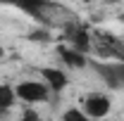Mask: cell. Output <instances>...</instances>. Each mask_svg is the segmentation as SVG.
<instances>
[{
	"instance_id": "cell-6",
	"label": "cell",
	"mask_w": 124,
	"mask_h": 121,
	"mask_svg": "<svg viewBox=\"0 0 124 121\" xmlns=\"http://www.w3.org/2000/svg\"><path fill=\"white\" fill-rule=\"evenodd\" d=\"M93 67H95L98 76L108 83L110 88H119V78H117V69L115 67H110V64H93Z\"/></svg>"
},
{
	"instance_id": "cell-5",
	"label": "cell",
	"mask_w": 124,
	"mask_h": 121,
	"mask_svg": "<svg viewBox=\"0 0 124 121\" xmlns=\"http://www.w3.org/2000/svg\"><path fill=\"white\" fill-rule=\"evenodd\" d=\"M57 52H60L62 62H64L67 67H74V69L86 67V57H84V52H79V50H74V47H60Z\"/></svg>"
},
{
	"instance_id": "cell-9",
	"label": "cell",
	"mask_w": 124,
	"mask_h": 121,
	"mask_svg": "<svg viewBox=\"0 0 124 121\" xmlns=\"http://www.w3.org/2000/svg\"><path fill=\"white\" fill-rule=\"evenodd\" d=\"M62 121H88V116L81 112V109H67L62 114Z\"/></svg>"
},
{
	"instance_id": "cell-10",
	"label": "cell",
	"mask_w": 124,
	"mask_h": 121,
	"mask_svg": "<svg viewBox=\"0 0 124 121\" xmlns=\"http://www.w3.org/2000/svg\"><path fill=\"white\" fill-rule=\"evenodd\" d=\"M19 121H41V116H38L33 109H26V112L22 114V119H19Z\"/></svg>"
},
{
	"instance_id": "cell-11",
	"label": "cell",
	"mask_w": 124,
	"mask_h": 121,
	"mask_svg": "<svg viewBox=\"0 0 124 121\" xmlns=\"http://www.w3.org/2000/svg\"><path fill=\"white\" fill-rule=\"evenodd\" d=\"M115 69H117V78H119V86H124V62H119V64H117Z\"/></svg>"
},
{
	"instance_id": "cell-8",
	"label": "cell",
	"mask_w": 124,
	"mask_h": 121,
	"mask_svg": "<svg viewBox=\"0 0 124 121\" xmlns=\"http://www.w3.org/2000/svg\"><path fill=\"white\" fill-rule=\"evenodd\" d=\"M15 97H17L15 88L0 83V112H5V109H10V107L15 105Z\"/></svg>"
},
{
	"instance_id": "cell-4",
	"label": "cell",
	"mask_w": 124,
	"mask_h": 121,
	"mask_svg": "<svg viewBox=\"0 0 124 121\" xmlns=\"http://www.w3.org/2000/svg\"><path fill=\"white\" fill-rule=\"evenodd\" d=\"M43 78H46L48 88L55 90V93L64 90V86H67V76H64L62 69H50V67H48V69H43Z\"/></svg>"
},
{
	"instance_id": "cell-3",
	"label": "cell",
	"mask_w": 124,
	"mask_h": 121,
	"mask_svg": "<svg viewBox=\"0 0 124 121\" xmlns=\"http://www.w3.org/2000/svg\"><path fill=\"white\" fill-rule=\"evenodd\" d=\"M110 112V97L108 95H100V93H91L86 100H84V114L93 116V119H103Z\"/></svg>"
},
{
	"instance_id": "cell-7",
	"label": "cell",
	"mask_w": 124,
	"mask_h": 121,
	"mask_svg": "<svg viewBox=\"0 0 124 121\" xmlns=\"http://www.w3.org/2000/svg\"><path fill=\"white\" fill-rule=\"evenodd\" d=\"M69 38H72V43H74V50L79 52H88L91 50V36H88V31H69Z\"/></svg>"
},
{
	"instance_id": "cell-1",
	"label": "cell",
	"mask_w": 124,
	"mask_h": 121,
	"mask_svg": "<svg viewBox=\"0 0 124 121\" xmlns=\"http://www.w3.org/2000/svg\"><path fill=\"white\" fill-rule=\"evenodd\" d=\"M91 50H95L100 57H115L124 62V43L119 38L110 36L108 31H93L91 33Z\"/></svg>"
},
{
	"instance_id": "cell-2",
	"label": "cell",
	"mask_w": 124,
	"mask_h": 121,
	"mask_svg": "<svg viewBox=\"0 0 124 121\" xmlns=\"http://www.w3.org/2000/svg\"><path fill=\"white\" fill-rule=\"evenodd\" d=\"M15 93L24 102H46L48 100V86L38 83V81H22L15 88Z\"/></svg>"
},
{
	"instance_id": "cell-12",
	"label": "cell",
	"mask_w": 124,
	"mask_h": 121,
	"mask_svg": "<svg viewBox=\"0 0 124 121\" xmlns=\"http://www.w3.org/2000/svg\"><path fill=\"white\" fill-rule=\"evenodd\" d=\"M88 2H93V0H88Z\"/></svg>"
}]
</instances>
